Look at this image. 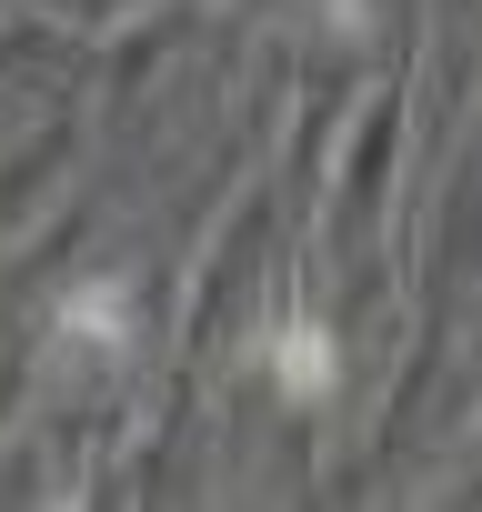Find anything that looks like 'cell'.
I'll use <instances>...</instances> for the list:
<instances>
[{
	"mask_svg": "<svg viewBox=\"0 0 482 512\" xmlns=\"http://www.w3.org/2000/svg\"><path fill=\"white\" fill-rule=\"evenodd\" d=\"M272 372L312 402V392H332V342H322V332H282V342H272Z\"/></svg>",
	"mask_w": 482,
	"mask_h": 512,
	"instance_id": "1",
	"label": "cell"
}]
</instances>
